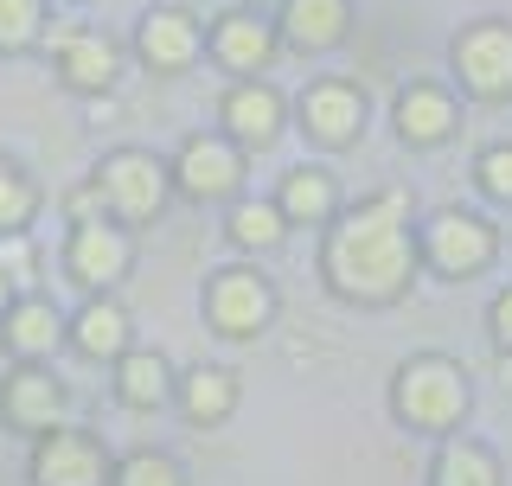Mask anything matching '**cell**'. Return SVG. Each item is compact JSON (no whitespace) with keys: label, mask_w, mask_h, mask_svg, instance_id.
I'll list each match as a JSON object with an SVG mask.
<instances>
[{"label":"cell","mask_w":512,"mask_h":486,"mask_svg":"<svg viewBox=\"0 0 512 486\" xmlns=\"http://www.w3.org/2000/svg\"><path fill=\"white\" fill-rule=\"evenodd\" d=\"M416 231H410V192L384 186L340 212L320 237V282L346 307H397L416 288Z\"/></svg>","instance_id":"cell-1"},{"label":"cell","mask_w":512,"mask_h":486,"mask_svg":"<svg viewBox=\"0 0 512 486\" xmlns=\"http://www.w3.org/2000/svg\"><path fill=\"white\" fill-rule=\"evenodd\" d=\"M468 403H474L468 371L455 359H442V352H416L391 378V416L416 435H455L461 416H468Z\"/></svg>","instance_id":"cell-2"},{"label":"cell","mask_w":512,"mask_h":486,"mask_svg":"<svg viewBox=\"0 0 512 486\" xmlns=\"http://www.w3.org/2000/svg\"><path fill=\"white\" fill-rule=\"evenodd\" d=\"M96 199H103V218H116L122 231H148V224L167 218L173 199V167L154 148H109L90 173Z\"/></svg>","instance_id":"cell-3"},{"label":"cell","mask_w":512,"mask_h":486,"mask_svg":"<svg viewBox=\"0 0 512 486\" xmlns=\"http://www.w3.org/2000/svg\"><path fill=\"white\" fill-rule=\"evenodd\" d=\"M276 282H269L256 263H224L205 275V327L218 339H256L276 327Z\"/></svg>","instance_id":"cell-4"},{"label":"cell","mask_w":512,"mask_h":486,"mask_svg":"<svg viewBox=\"0 0 512 486\" xmlns=\"http://www.w3.org/2000/svg\"><path fill=\"white\" fill-rule=\"evenodd\" d=\"M416 250H423V263L436 275H448V282H474V275L500 256V231H493L480 212L448 205V212H436L423 231H416Z\"/></svg>","instance_id":"cell-5"},{"label":"cell","mask_w":512,"mask_h":486,"mask_svg":"<svg viewBox=\"0 0 512 486\" xmlns=\"http://www.w3.org/2000/svg\"><path fill=\"white\" fill-rule=\"evenodd\" d=\"M109 474H116V455L103 448L96 429H77V423L45 429L26 461L32 486H109Z\"/></svg>","instance_id":"cell-6"},{"label":"cell","mask_w":512,"mask_h":486,"mask_svg":"<svg viewBox=\"0 0 512 486\" xmlns=\"http://www.w3.org/2000/svg\"><path fill=\"white\" fill-rule=\"evenodd\" d=\"M167 167H173V192L192 199V205H237L244 173H250L244 148H231L224 135H186Z\"/></svg>","instance_id":"cell-7"},{"label":"cell","mask_w":512,"mask_h":486,"mask_svg":"<svg viewBox=\"0 0 512 486\" xmlns=\"http://www.w3.org/2000/svg\"><path fill=\"white\" fill-rule=\"evenodd\" d=\"M45 52L58 64V84L77 96H109L122 77V52L103 26H45Z\"/></svg>","instance_id":"cell-8"},{"label":"cell","mask_w":512,"mask_h":486,"mask_svg":"<svg viewBox=\"0 0 512 486\" xmlns=\"http://www.w3.org/2000/svg\"><path fill=\"white\" fill-rule=\"evenodd\" d=\"M128 269H135V237H128L116 218L71 224V237H64V275H71L84 295H116V282Z\"/></svg>","instance_id":"cell-9"},{"label":"cell","mask_w":512,"mask_h":486,"mask_svg":"<svg viewBox=\"0 0 512 486\" xmlns=\"http://www.w3.org/2000/svg\"><path fill=\"white\" fill-rule=\"evenodd\" d=\"M295 128L327 154L352 148V141L365 135V90L352 84V77H314V84L295 96Z\"/></svg>","instance_id":"cell-10"},{"label":"cell","mask_w":512,"mask_h":486,"mask_svg":"<svg viewBox=\"0 0 512 486\" xmlns=\"http://www.w3.org/2000/svg\"><path fill=\"white\" fill-rule=\"evenodd\" d=\"M288 128V96L269 84V77H237L231 90L218 96V135L244 154L276 148V135Z\"/></svg>","instance_id":"cell-11"},{"label":"cell","mask_w":512,"mask_h":486,"mask_svg":"<svg viewBox=\"0 0 512 486\" xmlns=\"http://www.w3.org/2000/svg\"><path fill=\"white\" fill-rule=\"evenodd\" d=\"M64 410H71V391H64L58 371L13 365L7 378H0V423H7L13 435H32V442H39L45 429L64 423Z\"/></svg>","instance_id":"cell-12"},{"label":"cell","mask_w":512,"mask_h":486,"mask_svg":"<svg viewBox=\"0 0 512 486\" xmlns=\"http://www.w3.org/2000/svg\"><path fill=\"white\" fill-rule=\"evenodd\" d=\"M205 52H212V64L231 71V84H237V77H263L269 64H276L282 39L256 7H237V13H218V20L205 26Z\"/></svg>","instance_id":"cell-13"},{"label":"cell","mask_w":512,"mask_h":486,"mask_svg":"<svg viewBox=\"0 0 512 486\" xmlns=\"http://www.w3.org/2000/svg\"><path fill=\"white\" fill-rule=\"evenodd\" d=\"M455 77H461L468 96H480V103L512 96V26L480 20L468 32H455Z\"/></svg>","instance_id":"cell-14"},{"label":"cell","mask_w":512,"mask_h":486,"mask_svg":"<svg viewBox=\"0 0 512 486\" xmlns=\"http://www.w3.org/2000/svg\"><path fill=\"white\" fill-rule=\"evenodd\" d=\"M199 45H205V26L192 20V7H154V13H141V26H135V58L148 64L154 77L192 71Z\"/></svg>","instance_id":"cell-15"},{"label":"cell","mask_w":512,"mask_h":486,"mask_svg":"<svg viewBox=\"0 0 512 486\" xmlns=\"http://www.w3.org/2000/svg\"><path fill=\"white\" fill-rule=\"evenodd\" d=\"M64 346L90 365H116L135 346V320H128V307L116 295H84V307L64 320Z\"/></svg>","instance_id":"cell-16"},{"label":"cell","mask_w":512,"mask_h":486,"mask_svg":"<svg viewBox=\"0 0 512 486\" xmlns=\"http://www.w3.org/2000/svg\"><path fill=\"white\" fill-rule=\"evenodd\" d=\"M64 320H71V314H58L45 295L26 288V295H13L7 314H0V346H7L13 365H45L64 346Z\"/></svg>","instance_id":"cell-17"},{"label":"cell","mask_w":512,"mask_h":486,"mask_svg":"<svg viewBox=\"0 0 512 486\" xmlns=\"http://www.w3.org/2000/svg\"><path fill=\"white\" fill-rule=\"evenodd\" d=\"M346 32H352L346 0H282V13H276V39L288 45V52H301V58L333 52Z\"/></svg>","instance_id":"cell-18"},{"label":"cell","mask_w":512,"mask_h":486,"mask_svg":"<svg viewBox=\"0 0 512 486\" xmlns=\"http://www.w3.org/2000/svg\"><path fill=\"white\" fill-rule=\"evenodd\" d=\"M173 403H180V416L192 429H224L237 416V403H244V384H237L231 365H192L173 384Z\"/></svg>","instance_id":"cell-19"},{"label":"cell","mask_w":512,"mask_h":486,"mask_svg":"<svg viewBox=\"0 0 512 486\" xmlns=\"http://www.w3.org/2000/svg\"><path fill=\"white\" fill-rule=\"evenodd\" d=\"M109 391H116L122 410H167L173 403V365H167V352H154V346H128L116 365H109Z\"/></svg>","instance_id":"cell-20"},{"label":"cell","mask_w":512,"mask_h":486,"mask_svg":"<svg viewBox=\"0 0 512 486\" xmlns=\"http://www.w3.org/2000/svg\"><path fill=\"white\" fill-rule=\"evenodd\" d=\"M397 135L410 141V148H442L448 135L461 128V109H455V96H448L442 84H410V90H397Z\"/></svg>","instance_id":"cell-21"},{"label":"cell","mask_w":512,"mask_h":486,"mask_svg":"<svg viewBox=\"0 0 512 486\" xmlns=\"http://www.w3.org/2000/svg\"><path fill=\"white\" fill-rule=\"evenodd\" d=\"M276 212L288 218V231H295V224H320V231H327V224L340 218V180H333L327 167H308V160H301V167L282 173Z\"/></svg>","instance_id":"cell-22"},{"label":"cell","mask_w":512,"mask_h":486,"mask_svg":"<svg viewBox=\"0 0 512 486\" xmlns=\"http://www.w3.org/2000/svg\"><path fill=\"white\" fill-rule=\"evenodd\" d=\"M429 486H506L500 455L474 435H442L436 461H429Z\"/></svg>","instance_id":"cell-23"},{"label":"cell","mask_w":512,"mask_h":486,"mask_svg":"<svg viewBox=\"0 0 512 486\" xmlns=\"http://www.w3.org/2000/svg\"><path fill=\"white\" fill-rule=\"evenodd\" d=\"M224 237H231L244 256H269V250H282L288 218L276 212V199H237L231 218H224Z\"/></svg>","instance_id":"cell-24"},{"label":"cell","mask_w":512,"mask_h":486,"mask_svg":"<svg viewBox=\"0 0 512 486\" xmlns=\"http://www.w3.org/2000/svg\"><path fill=\"white\" fill-rule=\"evenodd\" d=\"M39 218V180L13 154H0V237H20Z\"/></svg>","instance_id":"cell-25"},{"label":"cell","mask_w":512,"mask_h":486,"mask_svg":"<svg viewBox=\"0 0 512 486\" xmlns=\"http://www.w3.org/2000/svg\"><path fill=\"white\" fill-rule=\"evenodd\" d=\"M109 486H186V467L167 448H128V455H116Z\"/></svg>","instance_id":"cell-26"},{"label":"cell","mask_w":512,"mask_h":486,"mask_svg":"<svg viewBox=\"0 0 512 486\" xmlns=\"http://www.w3.org/2000/svg\"><path fill=\"white\" fill-rule=\"evenodd\" d=\"M45 39V0H0V58H20Z\"/></svg>","instance_id":"cell-27"},{"label":"cell","mask_w":512,"mask_h":486,"mask_svg":"<svg viewBox=\"0 0 512 486\" xmlns=\"http://www.w3.org/2000/svg\"><path fill=\"white\" fill-rule=\"evenodd\" d=\"M474 180H480V192H487V199L512 205V141H493V148L474 160Z\"/></svg>","instance_id":"cell-28"},{"label":"cell","mask_w":512,"mask_h":486,"mask_svg":"<svg viewBox=\"0 0 512 486\" xmlns=\"http://www.w3.org/2000/svg\"><path fill=\"white\" fill-rule=\"evenodd\" d=\"M0 275H7V282H26V275H32V237L26 231L0 237Z\"/></svg>","instance_id":"cell-29"},{"label":"cell","mask_w":512,"mask_h":486,"mask_svg":"<svg viewBox=\"0 0 512 486\" xmlns=\"http://www.w3.org/2000/svg\"><path fill=\"white\" fill-rule=\"evenodd\" d=\"M487 333H493V346H500V359H512V288H506V295H493Z\"/></svg>","instance_id":"cell-30"},{"label":"cell","mask_w":512,"mask_h":486,"mask_svg":"<svg viewBox=\"0 0 512 486\" xmlns=\"http://www.w3.org/2000/svg\"><path fill=\"white\" fill-rule=\"evenodd\" d=\"M64 218H71V224H90V218H103V199H96V186H90V180L64 192Z\"/></svg>","instance_id":"cell-31"},{"label":"cell","mask_w":512,"mask_h":486,"mask_svg":"<svg viewBox=\"0 0 512 486\" xmlns=\"http://www.w3.org/2000/svg\"><path fill=\"white\" fill-rule=\"evenodd\" d=\"M7 301H13V282H7V275H0V314H7Z\"/></svg>","instance_id":"cell-32"},{"label":"cell","mask_w":512,"mask_h":486,"mask_svg":"<svg viewBox=\"0 0 512 486\" xmlns=\"http://www.w3.org/2000/svg\"><path fill=\"white\" fill-rule=\"evenodd\" d=\"M244 7H269V0H244ZM276 7H282V0H276Z\"/></svg>","instance_id":"cell-33"}]
</instances>
